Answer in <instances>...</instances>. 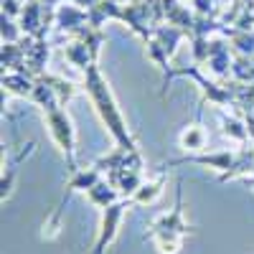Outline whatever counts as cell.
I'll use <instances>...</instances> for the list:
<instances>
[{"mask_svg": "<svg viewBox=\"0 0 254 254\" xmlns=\"http://www.w3.org/2000/svg\"><path fill=\"white\" fill-rule=\"evenodd\" d=\"M87 92H89V97H92V102H94V107H97L102 122L110 127V132H112V137L120 142V147H122V150L135 153L137 147H135L130 132H127L125 120H122L117 104H115V99H112V94H110V89H107V81L102 79V74H99V69L94 66V64L87 69Z\"/></svg>", "mask_w": 254, "mask_h": 254, "instance_id": "6da1fadb", "label": "cell"}, {"mask_svg": "<svg viewBox=\"0 0 254 254\" xmlns=\"http://www.w3.org/2000/svg\"><path fill=\"white\" fill-rule=\"evenodd\" d=\"M46 117H49V125H51V135H54V140L61 145V150L66 153V158H69V171L74 173L76 168H74V163H71V153H74V130H71V122H69V117L64 115L59 107L46 110Z\"/></svg>", "mask_w": 254, "mask_h": 254, "instance_id": "7a4b0ae2", "label": "cell"}, {"mask_svg": "<svg viewBox=\"0 0 254 254\" xmlns=\"http://www.w3.org/2000/svg\"><path fill=\"white\" fill-rule=\"evenodd\" d=\"M130 206V201H115L112 206L104 208V219H102V231H99V239L94 244V254H104V249H107V244L115 242L117 237V226L125 216V208Z\"/></svg>", "mask_w": 254, "mask_h": 254, "instance_id": "3957f363", "label": "cell"}, {"mask_svg": "<svg viewBox=\"0 0 254 254\" xmlns=\"http://www.w3.org/2000/svg\"><path fill=\"white\" fill-rule=\"evenodd\" d=\"M188 231H190V226H186V221H183V196H181V190H178L176 208L171 211V214L160 216L153 224V234H168V237H181L183 239Z\"/></svg>", "mask_w": 254, "mask_h": 254, "instance_id": "277c9868", "label": "cell"}, {"mask_svg": "<svg viewBox=\"0 0 254 254\" xmlns=\"http://www.w3.org/2000/svg\"><path fill=\"white\" fill-rule=\"evenodd\" d=\"M89 201L94 203V206H102V208H107V206H112L115 201H117V193H115V188L112 186H107L104 181H99L97 186H92L89 190Z\"/></svg>", "mask_w": 254, "mask_h": 254, "instance_id": "5b68a950", "label": "cell"}, {"mask_svg": "<svg viewBox=\"0 0 254 254\" xmlns=\"http://www.w3.org/2000/svg\"><path fill=\"white\" fill-rule=\"evenodd\" d=\"M56 20H59V28H64V31H74L76 26H81L84 20H89V15H84L81 10H76V8H71V5H64V8H59V13H56Z\"/></svg>", "mask_w": 254, "mask_h": 254, "instance_id": "8992f818", "label": "cell"}, {"mask_svg": "<svg viewBox=\"0 0 254 254\" xmlns=\"http://www.w3.org/2000/svg\"><path fill=\"white\" fill-rule=\"evenodd\" d=\"M178 163H203V165H214L219 171H226V168H234V155L231 153H216V155H198V158H183Z\"/></svg>", "mask_w": 254, "mask_h": 254, "instance_id": "52a82bcc", "label": "cell"}, {"mask_svg": "<svg viewBox=\"0 0 254 254\" xmlns=\"http://www.w3.org/2000/svg\"><path fill=\"white\" fill-rule=\"evenodd\" d=\"M160 190H163V178H158V181H153V183H142L135 193H132V201L140 203V206L153 203V201L160 196Z\"/></svg>", "mask_w": 254, "mask_h": 254, "instance_id": "ba28073f", "label": "cell"}, {"mask_svg": "<svg viewBox=\"0 0 254 254\" xmlns=\"http://www.w3.org/2000/svg\"><path fill=\"white\" fill-rule=\"evenodd\" d=\"M38 15H41V5H38V3H28V5L23 8V31L38 36V28H36V26H44V23L38 20Z\"/></svg>", "mask_w": 254, "mask_h": 254, "instance_id": "9c48e42d", "label": "cell"}, {"mask_svg": "<svg viewBox=\"0 0 254 254\" xmlns=\"http://www.w3.org/2000/svg\"><path fill=\"white\" fill-rule=\"evenodd\" d=\"M155 33H158V38L163 41L160 46L165 49V54H168V56H171V54L176 51V44L183 38V31H178V28H158Z\"/></svg>", "mask_w": 254, "mask_h": 254, "instance_id": "30bf717a", "label": "cell"}, {"mask_svg": "<svg viewBox=\"0 0 254 254\" xmlns=\"http://www.w3.org/2000/svg\"><path fill=\"white\" fill-rule=\"evenodd\" d=\"M66 56L76 64V66H81V69H89V66H92L89 56H87V44H71V46L66 49Z\"/></svg>", "mask_w": 254, "mask_h": 254, "instance_id": "8fae6325", "label": "cell"}, {"mask_svg": "<svg viewBox=\"0 0 254 254\" xmlns=\"http://www.w3.org/2000/svg\"><path fill=\"white\" fill-rule=\"evenodd\" d=\"M3 38L15 41V31H13V23H10V18H8V15H3Z\"/></svg>", "mask_w": 254, "mask_h": 254, "instance_id": "7c38bea8", "label": "cell"}, {"mask_svg": "<svg viewBox=\"0 0 254 254\" xmlns=\"http://www.w3.org/2000/svg\"><path fill=\"white\" fill-rule=\"evenodd\" d=\"M74 3H76V5H81V8H87V10H89V8H94V5H99V3H102V0H74Z\"/></svg>", "mask_w": 254, "mask_h": 254, "instance_id": "4fadbf2b", "label": "cell"}]
</instances>
